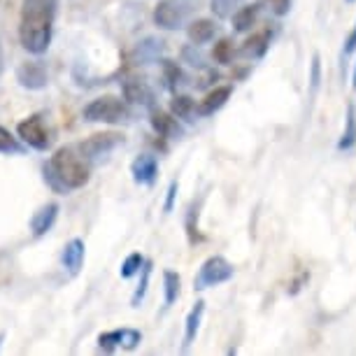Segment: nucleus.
<instances>
[{
    "mask_svg": "<svg viewBox=\"0 0 356 356\" xmlns=\"http://www.w3.org/2000/svg\"><path fill=\"white\" fill-rule=\"evenodd\" d=\"M56 19V0H24L19 19V40L33 56H42L49 49Z\"/></svg>",
    "mask_w": 356,
    "mask_h": 356,
    "instance_id": "nucleus-1",
    "label": "nucleus"
},
{
    "mask_svg": "<svg viewBox=\"0 0 356 356\" xmlns=\"http://www.w3.org/2000/svg\"><path fill=\"white\" fill-rule=\"evenodd\" d=\"M91 165L77 145H68L54 152V156L44 163V179L56 193H70L89 184Z\"/></svg>",
    "mask_w": 356,
    "mask_h": 356,
    "instance_id": "nucleus-2",
    "label": "nucleus"
},
{
    "mask_svg": "<svg viewBox=\"0 0 356 356\" xmlns=\"http://www.w3.org/2000/svg\"><path fill=\"white\" fill-rule=\"evenodd\" d=\"M84 122L89 124H124L131 119V110L126 100L117 96H100L91 100L82 112Z\"/></svg>",
    "mask_w": 356,
    "mask_h": 356,
    "instance_id": "nucleus-3",
    "label": "nucleus"
},
{
    "mask_svg": "<svg viewBox=\"0 0 356 356\" xmlns=\"http://www.w3.org/2000/svg\"><path fill=\"white\" fill-rule=\"evenodd\" d=\"M233 275L235 268L224 257H210L203 261L196 280H193V291H205V289L226 284L228 280H233Z\"/></svg>",
    "mask_w": 356,
    "mask_h": 356,
    "instance_id": "nucleus-4",
    "label": "nucleus"
},
{
    "mask_svg": "<svg viewBox=\"0 0 356 356\" xmlns=\"http://www.w3.org/2000/svg\"><path fill=\"white\" fill-rule=\"evenodd\" d=\"M191 5L184 0H161L154 8V24L163 31H177L191 17Z\"/></svg>",
    "mask_w": 356,
    "mask_h": 356,
    "instance_id": "nucleus-5",
    "label": "nucleus"
},
{
    "mask_svg": "<svg viewBox=\"0 0 356 356\" xmlns=\"http://www.w3.org/2000/svg\"><path fill=\"white\" fill-rule=\"evenodd\" d=\"M17 136L38 152H47L51 147V133L44 126L42 114H31V117H26L24 122H19Z\"/></svg>",
    "mask_w": 356,
    "mask_h": 356,
    "instance_id": "nucleus-6",
    "label": "nucleus"
},
{
    "mask_svg": "<svg viewBox=\"0 0 356 356\" xmlns=\"http://www.w3.org/2000/svg\"><path fill=\"white\" fill-rule=\"evenodd\" d=\"M143 342V333L138 328H114V331L100 333L98 335V349L105 354H112L117 349L124 352H136Z\"/></svg>",
    "mask_w": 356,
    "mask_h": 356,
    "instance_id": "nucleus-7",
    "label": "nucleus"
},
{
    "mask_svg": "<svg viewBox=\"0 0 356 356\" xmlns=\"http://www.w3.org/2000/svg\"><path fill=\"white\" fill-rule=\"evenodd\" d=\"M122 143H124V138L119 136V133H96V136H91L89 140L79 143L77 147H79V152L93 163V161L107 156L114 147H119Z\"/></svg>",
    "mask_w": 356,
    "mask_h": 356,
    "instance_id": "nucleus-8",
    "label": "nucleus"
},
{
    "mask_svg": "<svg viewBox=\"0 0 356 356\" xmlns=\"http://www.w3.org/2000/svg\"><path fill=\"white\" fill-rule=\"evenodd\" d=\"M149 124H152V129H154V133H156L159 138L179 140L184 136V129H182V124L177 122V117H175V114H168L163 110H154V107H152Z\"/></svg>",
    "mask_w": 356,
    "mask_h": 356,
    "instance_id": "nucleus-9",
    "label": "nucleus"
},
{
    "mask_svg": "<svg viewBox=\"0 0 356 356\" xmlns=\"http://www.w3.org/2000/svg\"><path fill=\"white\" fill-rule=\"evenodd\" d=\"M47 68L40 61H26L17 68V82L29 91H40L47 86Z\"/></svg>",
    "mask_w": 356,
    "mask_h": 356,
    "instance_id": "nucleus-10",
    "label": "nucleus"
},
{
    "mask_svg": "<svg viewBox=\"0 0 356 356\" xmlns=\"http://www.w3.org/2000/svg\"><path fill=\"white\" fill-rule=\"evenodd\" d=\"M131 175L133 182L143 184V186H152L159 177V161L152 154H140L136 161L131 163Z\"/></svg>",
    "mask_w": 356,
    "mask_h": 356,
    "instance_id": "nucleus-11",
    "label": "nucleus"
},
{
    "mask_svg": "<svg viewBox=\"0 0 356 356\" xmlns=\"http://www.w3.org/2000/svg\"><path fill=\"white\" fill-rule=\"evenodd\" d=\"M58 217V203H47L31 217V233L33 238H42L54 228Z\"/></svg>",
    "mask_w": 356,
    "mask_h": 356,
    "instance_id": "nucleus-12",
    "label": "nucleus"
},
{
    "mask_svg": "<svg viewBox=\"0 0 356 356\" xmlns=\"http://www.w3.org/2000/svg\"><path fill=\"white\" fill-rule=\"evenodd\" d=\"M124 98H126V103L154 107V91L145 79H126L124 82Z\"/></svg>",
    "mask_w": 356,
    "mask_h": 356,
    "instance_id": "nucleus-13",
    "label": "nucleus"
},
{
    "mask_svg": "<svg viewBox=\"0 0 356 356\" xmlns=\"http://www.w3.org/2000/svg\"><path fill=\"white\" fill-rule=\"evenodd\" d=\"M231 96H233V86L231 84L214 86V89L198 103V114H200V117H210V114L219 112L221 107L228 103V98H231Z\"/></svg>",
    "mask_w": 356,
    "mask_h": 356,
    "instance_id": "nucleus-14",
    "label": "nucleus"
},
{
    "mask_svg": "<svg viewBox=\"0 0 356 356\" xmlns=\"http://www.w3.org/2000/svg\"><path fill=\"white\" fill-rule=\"evenodd\" d=\"M84 257H86V245H84V240L72 238L70 243L63 247L61 264H63V268H65V270H68L70 275H77L79 270H82V266H84Z\"/></svg>",
    "mask_w": 356,
    "mask_h": 356,
    "instance_id": "nucleus-15",
    "label": "nucleus"
},
{
    "mask_svg": "<svg viewBox=\"0 0 356 356\" xmlns=\"http://www.w3.org/2000/svg\"><path fill=\"white\" fill-rule=\"evenodd\" d=\"M205 314V300H196V305L191 307V312L186 314L184 321V340H182V352H189V347L196 342L198 331H200V321Z\"/></svg>",
    "mask_w": 356,
    "mask_h": 356,
    "instance_id": "nucleus-16",
    "label": "nucleus"
},
{
    "mask_svg": "<svg viewBox=\"0 0 356 356\" xmlns=\"http://www.w3.org/2000/svg\"><path fill=\"white\" fill-rule=\"evenodd\" d=\"M259 15H261V5L254 3V5H245V8H238L231 15V22H233V31L235 33H247L252 31L254 26L259 22Z\"/></svg>",
    "mask_w": 356,
    "mask_h": 356,
    "instance_id": "nucleus-17",
    "label": "nucleus"
},
{
    "mask_svg": "<svg viewBox=\"0 0 356 356\" xmlns=\"http://www.w3.org/2000/svg\"><path fill=\"white\" fill-rule=\"evenodd\" d=\"M270 40H273V33L270 31H261V33H254V35L247 40L240 49V56L245 58H264L266 51L270 49Z\"/></svg>",
    "mask_w": 356,
    "mask_h": 356,
    "instance_id": "nucleus-18",
    "label": "nucleus"
},
{
    "mask_svg": "<svg viewBox=\"0 0 356 356\" xmlns=\"http://www.w3.org/2000/svg\"><path fill=\"white\" fill-rule=\"evenodd\" d=\"M217 31H219V26L217 22H212V19H196V22L189 24L186 35H189L191 44H207L210 40H214Z\"/></svg>",
    "mask_w": 356,
    "mask_h": 356,
    "instance_id": "nucleus-19",
    "label": "nucleus"
},
{
    "mask_svg": "<svg viewBox=\"0 0 356 356\" xmlns=\"http://www.w3.org/2000/svg\"><path fill=\"white\" fill-rule=\"evenodd\" d=\"M335 147H338V152H352L356 147V105L354 103H347L345 129H342Z\"/></svg>",
    "mask_w": 356,
    "mask_h": 356,
    "instance_id": "nucleus-20",
    "label": "nucleus"
},
{
    "mask_svg": "<svg viewBox=\"0 0 356 356\" xmlns=\"http://www.w3.org/2000/svg\"><path fill=\"white\" fill-rule=\"evenodd\" d=\"M163 49H165L163 40L147 38V40H143V42L136 47V61H140V63H152V61H156L161 54H163Z\"/></svg>",
    "mask_w": 356,
    "mask_h": 356,
    "instance_id": "nucleus-21",
    "label": "nucleus"
},
{
    "mask_svg": "<svg viewBox=\"0 0 356 356\" xmlns=\"http://www.w3.org/2000/svg\"><path fill=\"white\" fill-rule=\"evenodd\" d=\"M170 110L177 119H186V122H193L198 114V105L196 100H193L191 96H184V93H177V96L172 98L170 103Z\"/></svg>",
    "mask_w": 356,
    "mask_h": 356,
    "instance_id": "nucleus-22",
    "label": "nucleus"
},
{
    "mask_svg": "<svg viewBox=\"0 0 356 356\" xmlns=\"http://www.w3.org/2000/svg\"><path fill=\"white\" fill-rule=\"evenodd\" d=\"M179 293H182V277H179V273L165 270L163 273V303H165V307H170L175 300L179 298Z\"/></svg>",
    "mask_w": 356,
    "mask_h": 356,
    "instance_id": "nucleus-23",
    "label": "nucleus"
},
{
    "mask_svg": "<svg viewBox=\"0 0 356 356\" xmlns=\"http://www.w3.org/2000/svg\"><path fill=\"white\" fill-rule=\"evenodd\" d=\"M198 210H200V203L198 205H191L189 207V212H186V238H189V245H200V243H205V235L200 233V228H198Z\"/></svg>",
    "mask_w": 356,
    "mask_h": 356,
    "instance_id": "nucleus-24",
    "label": "nucleus"
},
{
    "mask_svg": "<svg viewBox=\"0 0 356 356\" xmlns=\"http://www.w3.org/2000/svg\"><path fill=\"white\" fill-rule=\"evenodd\" d=\"M145 257L140 252H133L129 254V257L124 259V264L122 268H119V275H122L124 280H131V277H136V275H140V270H143V266H145Z\"/></svg>",
    "mask_w": 356,
    "mask_h": 356,
    "instance_id": "nucleus-25",
    "label": "nucleus"
},
{
    "mask_svg": "<svg viewBox=\"0 0 356 356\" xmlns=\"http://www.w3.org/2000/svg\"><path fill=\"white\" fill-rule=\"evenodd\" d=\"M163 77H165V86L170 91H177L179 86L186 82L182 68H179L177 63H172V61H163Z\"/></svg>",
    "mask_w": 356,
    "mask_h": 356,
    "instance_id": "nucleus-26",
    "label": "nucleus"
},
{
    "mask_svg": "<svg viewBox=\"0 0 356 356\" xmlns=\"http://www.w3.org/2000/svg\"><path fill=\"white\" fill-rule=\"evenodd\" d=\"M233 56H235V49H233V40L231 38H221L217 44H214V49H212V58L217 63L221 65H228L233 61Z\"/></svg>",
    "mask_w": 356,
    "mask_h": 356,
    "instance_id": "nucleus-27",
    "label": "nucleus"
},
{
    "mask_svg": "<svg viewBox=\"0 0 356 356\" xmlns=\"http://www.w3.org/2000/svg\"><path fill=\"white\" fill-rule=\"evenodd\" d=\"M140 273H143V277H140V284H138L136 293H133V298H131L133 307H140V303H143L145 296H147V286H149V275H152V261H145V266Z\"/></svg>",
    "mask_w": 356,
    "mask_h": 356,
    "instance_id": "nucleus-28",
    "label": "nucleus"
},
{
    "mask_svg": "<svg viewBox=\"0 0 356 356\" xmlns=\"http://www.w3.org/2000/svg\"><path fill=\"white\" fill-rule=\"evenodd\" d=\"M22 152H24L22 143L5 126H0V154H22Z\"/></svg>",
    "mask_w": 356,
    "mask_h": 356,
    "instance_id": "nucleus-29",
    "label": "nucleus"
},
{
    "mask_svg": "<svg viewBox=\"0 0 356 356\" xmlns=\"http://www.w3.org/2000/svg\"><path fill=\"white\" fill-rule=\"evenodd\" d=\"M243 5V0H212V12L219 19H231V15Z\"/></svg>",
    "mask_w": 356,
    "mask_h": 356,
    "instance_id": "nucleus-30",
    "label": "nucleus"
},
{
    "mask_svg": "<svg viewBox=\"0 0 356 356\" xmlns=\"http://www.w3.org/2000/svg\"><path fill=\"white\" fill-rule=\"evenodd\" d=\"M182 58L189 65H193V68H205V54L200 51V44H189L182 49Z\"/></svg>",
    "mask_w": 356,
    "mask_h": 356,
    "instance_id": "nucleus-31",
    "label": "nucleus"
},
{
    "mask_svg": "<svg viewBox=\"0 0 356 356\" xmlns=\"http://www.w3.org/2000/svg\"><path fill=\"white\" fill-rule=\"evenodd\" d=\"M319 82H321V58H319V54H314L312 65H310V93L312 96L317 93Z\"/></svg>",
    "mask_w": 356,
    "mask_h": 356,
    "instance_id": "nucleus-32",
    "label": "nucleus"
},
{
    "mask_svg": "<svg viewBox=\"0 0 356 356\" xmlns=\"http://www.w3.org/2000/svg\"><path fill=\"white\" fill-rule=\"evenodd\" d=\"M268 5H270L273 15L277 17H286L289 10H291V0H268Z\"/></svg>",
    "mask_w": 356,
    "mask_h": 356,
    "instance_id": "nucleus-33",
    "label": "nucleus"
},
{
    "mask_svg": "<svg viewBox=\"0 0 356 356\" xmlns=\"http://www.w3.org/2000/svg\"><path fill=\"white\" fill-rule=\"evenodd\" d=\"M354 51H356V24H354L352 33L345 38V42H342V58H349Z\"/></svg>",
    "mask_w": 356,
    "mask_h": 356,
    "instance_id": "nucleus-34",
    "label": "nucleus"
},
{
    "mask_svg": "<svg viewBox=\"0 0 356 356\" xmlns=\"http://www.w3.org/2000/svg\"><path fill=\"white\" fill-rule=\"evenodd\" d=\"M177 191H179V184L177 182H170L165 191V203H163V212H172L175 207V198H177Z\"/></svg>",
    "mask_w": 356,
    "mask_h": 356,
    "instance_id": "nucleus-35",
    "label": "nucleus"
},
{
    "mask_svg": "<svg viewBox=\"0 0 356 356\" xmlns=\"http://www.w3.org/2000/svg\"><path fill=\"white\" fill-rule=\"evenodd\" d=\"M352 89L356 91V63H354V72H352Z\"/></svg>",
    "mask_w": 356,
    "mask_h": 356,
    "instance_id": "nucleus-36",
    "label": "nucleus"
},
{
    "mask_svg": "<svg viewBox=\"0 0 356 356\" xmlns=\"http://www.w3.org/2000/svg\"><path fill=\"white\" fill-rule=\"evenodd\" d=\"M347 3H356V0H347Z\"/></svg>",
    "mask_w": 356,
    "mask_h": 356,
    "instance_id": "nucleus-37",
    "label": "nucleus"
}]
</instances>
